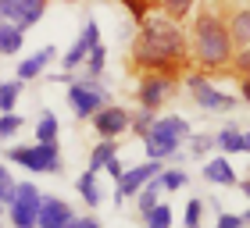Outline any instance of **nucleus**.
Returning a JSON list of instances; mask_svg holds the SVG:
<instances>
[{
    "label": "nucleus",
    "instance_id": "obj_35",
    "mask_svg": "<svg viewBox=\"0 0 250 228\" xmlns=\"http://www.w3.org/2000/svg\"><path fill=\"white\" fill-rule=\"evenodd\" d=\"M214 228H247L243 225V218H240V214H218V221H214Z\"/></svg>",
    "mask_w": 250,
    "mask_h": 228
},
{
    "label": "nucleus",
    "instance_id": "obj_39",
    "mask_svg": "<svg viewBox=\"0 0 250 228\" xmlns=\"http://www.w3.org/2000/svg\"><path fill=\"white\" fill-rule=\"evenodd\" d=\"M236 189H240V192H243V196L250 200V178H240V182H236Z\"/></svg>",
    "mask_w": 250,
    "mask_h": 228
},
{
    "label": "nucleus",
    "instance_id": "obj_41",
    "mask_svg": "<svg viewBox=\"0 0 250 228\" xmlns=\"http://www.w3.org/2000/svg\"><path fill=\"white\" fill-rule=\"evenodd\" d=\"M240 218H243V225H250V207H247V210L240 214Z\"/></svg>",
    "mask_w": 250,
    "mask_h": 228
},
{
    "label": "nucleus",
    "instance_id": "obj_33",
    "mask_svg": "<svg viewBox=\"0 0 250 228\" xmlns=\"http://www.w3.org/2000/svg\"><path fill=\"white\" fill-rule=\"evenodd\" d=\"M183 225H186V228H204V200H189V203H186Z\"/></svg>",
    "mask_w": 250,
    "mask_h": 228
},
{
    "label": "nucleus",
    "instance_id": "obj_23",
    "mask_svg": "<svg viewBox=\"0 0 250 228\" xmlns=\"http://www.w3.org/2000/svg\"><path fill=\"white\" fill-rule=\"evenodd\" d=\"M104 64H107V47H104V43H97V47L89 50L86 64H83V78H89V82H100V75H104Z\"/></svg>",
    "mask_w": 250,
    "mask_h": 228
},
{
    "label": "nucleus",
    "instance_id": "obj_36",
    "mask_svg": "<svg viewBox=\"0 0 250 228\" xmlns=\"http://www.w3.org/2000/svg\"><path fill=\"white\" fill-rule=\"evenodd\" d=\"M68 228H104V225H100L93 214H83V218H72V225H68Z\"/></svg>",
    "mask_w": 250,
    "mask_h": 228
},
{
    "label": "nucleus",
    "instance_id": "obj_29",
    "mask_svg": "<svg viewBox=\"0 0 250 228\" xmlns=\"http://www.w3.org/2000/svg\"><path fill=\"white\" fill-rule=\"evenodd\" d=\"M186 182H189V175H186L183 168H165V171H161V189H165V192H179Z\"/></svg>",
    "mask_w": 250,
    "mask_h": 228
},
{
    "label": "nucleus",
    "instance_id": "obj_27",
    "mask_svg": "<svg viewBox=\"0 0 250 228\" xmlns=\"http://www.w3.org/2000/svg\"><path fill=\"white\" fill-rule=\"evenodd\" d=\"M172 221H175V214L168 203H157L154 210L143 214V228H172Z\"/></svg>",
    "mask_w": 250,
    "mask_h": 228
},
{
    "label": "nucleus",
    "instance_id": "obj_31",
    "mask_svg": "<svg viewBox=\"0 0 250 228\" xmlns=\"http://www.w3.org/2000/svg\"><path fill=\"white\" fill-rule=\"evenodd\" d=\"M211 150H214V135H208V132L189 135V157H208Z\"/></svg>",
    "mask_w": 250,
    "mask_h": 228
},
{
    "label": "nucleus",
    "instance_id": "obj_18",
    "mask_svg": "<svg viewBox=\"0 0 250 228\" xmlns=\"http://www.w3.org/2000/svg\"><path fill=\"white\" fill-rule=\"evenodd\" d=\"M25 47V32L11 21H0V57H18Z\"/></svg>",
    "mask_w": 250,
    "mask_h": 228
},
{
    "label": "nucleus",
    "instance_id": "obj_9",
    "mask_svg": "<svg viewBox=\"0 0 250 228\" xmlns=\"http://www.w3.org/2000/svg\"><path fill=\"white\" fill-rule=\"evenodd\" d=\"M165 171V161H143V164H132L122 171V178L115 182V203H125V200H136V192H140L150 178H157Z\"/></svg>",
    "mask_w": 250,
    "mask_h": 228
},
{
    "label": "nucleus",
    "instance_id": "obj_21",
    "mask_svg": "<svg viewBox=\"0 0 250 228\" xmlns=\"http://www.w3.org/2000/svg\"><path fill=\"white\" fill-rule=\"evenodd\" d=\"M111 157H118V139H100L93 150H89V171H97V175H100V171L107 168Z\"/></svg>",
    "mask_w": 250,
    "mask_h": 228
},
{
    "label": "nucleus",
    "instance_id": "obj_43",
    "mask_svg": "<svg viewBox=\"0 0 250 228\" xmlns=\"http://www.w3.org/2000/svg\"><path fill=\"white\" fill-rule=\"evenodd\" d=\"M0 218H4V203H0Z\"/></svg>",
    "mask_w": 250,
    "mask_h": 228
},
{
    "label": "nucleus",
    "instance_id": "obj_26",
    "mask_svg": "<svg viewBox=\"0 0 250 228\" xmlns=\"http://www.w3.org/2000/svg\"><path fill=\"white\" fill-rule=\"evenodd\" d=\"M25 129V118H21L18 111H7V114H0V143H11V139H18V132Z\"/></svg>",
    "mask_w": 250,
    "mask_h": 228
},
{
    "label": "nucleus",
    "instance_id": "obj_37",
    "mask_svg": "<svg viewBox=\"0 0 250 228\" xmlns=\"http://www.w3.org/2000/svg\"><path fill=\"white\" fill-rule=\"evenodd\" d=\"M104 171H107V175H111V178H115V182H118V178H122V171H125V164L118 161V157H111V161H107V168H104Z\"/></svg>",
    "mask_w": 250,
    "mask_h": 228
},
{
    "label": "nucleus",
    "instance_id": "obj_14",
    "mask_svg": "<svg viewBox=\"0 0 250 228\" xmlns=\"http://www.w3.org/2000/svg\"><path fill=\"white\" fill-rule=\"evenodd\" d=\"M58 57H61L58 47H40L36 54H29V57H21V61H18L15 78H18V82H32V78H40L54 61H58Z\"/></svg>",
    "mask_w": 250,
    "mask_h": 228
},
{
    "label": "nucleus",
    "instance_id": "obj_28",
    "mask_svg": "<svg viewBox=\"0 0 250 228\" xmlns=\"http://www.w3.org/2000/svg\"><path fill=\"white\" fill-rule=\"evenodd\" d=\"M229 75H236L243 86H250V47H240L232 54V68H229Z\"/></svg>",
    "mask_w": 250,
    "mask_h": 228
},
{
    "label": "nucleus",
    "instance_id": "obj_44",
    "mask_svg": "<svg viewBox=\"0 0 250 228\" xmlns=\"http://www.w3.org/2000/svg\"><path fill=\"white\" fill-rule=\"evenodd\" d=\"M0 228H4V225H0Z\"/></svg>",
    "mask_w": 250,
    "mask_h": 228
},
{
    "label": "nucleus",
    "instance_id": "obj_11",
    "mask_svg": "<svg viewBox=\"0 0 250 228\" xmlns=\"http://www.w3.org/2000/svg\"><path fill=\"white\" fill-rule=\"evenodd\" d=\"M47 11V0H0V21H11L21 32L32 29Z\"/></svg>",
    "mask_w": 250,
    "mask_h": 228
},
{
    "label": "nucleus",
    "instance_id": "obj_17",
    "mask_svg": "<svg viewBox=\"0 0 250 228\" xmlns=\"http://www.w3.org/2000/svg\"><path fill=\"white\" fill-rule=\"evenodd\" d=\"M214 150H218L222 157L243 153V129L240 125H222V129L214 132Z\"/></svg>",
    "mask_w": 250,
    "mask_h": 228
},
{
    "label": "nucleus",
    "instance_id": "obj_1",
    "mask_svg": "<svg viewBox=\"0 0 250 228\" xmlns=\"http://www.w3.org/2000/svg\"><path fill=\"white\" fill-rule=\"evenodd\" d=\"M189 64V39L186 29L179 21L165 18L161 11L146 15L140 21V32L132 39L129 68H136L140 75H172L179 78Z\"/></svg>",
    "mask_w": 250,
    "mask_h": 228
},
{
    "label": "nucleus",
    "instance_id": "obj_25",
    "mask_svg": "<svg viewBox=\"0 0 250 228\" xmlns=\"http://www.w3.org/2000/svg\"><path fill=\"white\" fill-rule=\"evenodd\" d=\"M21 89H25V82H18V78H7V82H0V114H7V111L18 107Z\"/></svg>",
    "mask_w": 250,
    "mask_h": 228
},
{
    "label": "nucleus",
    "instance_id": "obj_12",
    "mask_svg": "<svg viewBox=\"0 0 250 228\" xmlns=\"http://www.w3.org/2000/svg\"><path fill=\"white\" fill-rule=\"evenodd\" d=\"M129 118H132V111H125L118 104H107L89 118V125H93V132L100 139H118V135L129 132Z\"/></svg>",
    "mask_w": 250,
    "mask_h": 228
},
{
    "label": "nucleus",
    "instance_id": "obj_34",
    "mask_svg": "<svg viewBox=\"0 0 250 228\" xmlns=\"http://www.w3.org/2000/svg\"><path fill=\"white\" fill-rule=\"evenodd\" d=\"M15 186H18L15 175L7 171V164H0V203H4V207H7V200L15 196Z\"/></svg>",
    "mask_w": 250,
    "mask_h": 228
},
{
    "label": "nucleus",
    "instance_id": "obj_6",
    "mask_svg": "<svg viewBox=\"0 0 250 228\" xmlns=\"http://www.w3.org/2000/svg\"><path fill=\"white\" fill-rule=\"evenodd\" d=\"M183 82L189 89V96H193V104H197L200 111H208V114H225V111H232L240 100H236L232 93H225V89H218V82H211V75H204V72H189L183 75Z\"/></svg>",
    "mask_w": 250,
    "mask_h": 228
},
{
    "label": "nucleus",
    "instance_id": "obj_24",
    "mask_svg": "<svg viewBox=\"0 0 250 228\" xmlns=\"http://www.w3.org/2000/svg\"><path fill=\"white\" fill-rule=\"evenodd\" d=\"M32 129H36V143H58V132H61L58 114H54V111H43Z\"/></svg>",
    "mask_w": 250,
    "mask_h": 228
},
{
    "label": "nucleus",
    "instance_id": "obj_10",
    "mask_svg": "<svg viewBox=\"0 0 250 228\" xmlns=\"http://www.w3.org/2000/svg\"><path fill=\"white\" fill-rule=\"evenodd\" d=\"M100 43V25H97V18H86V25H83V32H79V39L68 47L61 57H58V64H61V72H68V75H75L79 68L86 64V57H89V50H93Z\"/></svg>",
    "mask_w": 250,
    "mask_h": 228
},
{
    "label": "nucleus",
    "instance_id": "obj_5",
    "mask_svg": "<svg viewBox=\"0 0 250 228\" xmlns=\"http://www.w3.org/2000/svg\"><path fill=\"white\" fill-rule=\"evenodd\" d=\"M64 100L68 107H72V114L79 121H89L100 107L111 104V89L104 82H89V78H72V86L64 89Z\"/></svg>",
    "mask_w": 250,
    "mask_h": 228
},
{
    "label": "nucleus",
    "instance_id": "obj_16",
    "mask_svg": "<svg viewBox=\"0 0 250 228\" xmlns=\"http://www.w3.org/2000/svg\"><path fill=\"white\" fill-rule=\"evenodd\" d=\"M204 182H211V186H236V171H232V164H229V157H208L204 161Z\"/></svg>",
    "mask_w": 250,
    "mask_h": 228
},
{
    "label": "nucleus",
    "instance_id": "obj_13",
    "mask_svg": "<svg viewBox=\"0 0 250 228\" xmlns=\"http://www.w3.org/2000/svg\"><path fill=\"white\" fill-rule=\"evenodd\" d=\"M72 218H75L72 203H64L61 196H43L40 214H36V228H68Z\"/></svg>",
    "mask_w": 250,
    "mask_h": 228
},
{
    "label": "nucleus",
    "instance_id": "obj_30",
    "mask_svg": "<svg viewBox=\"0 0 250 228\" xmlns=\"http://www.w3.org/2000/svg\"><path fill=\"white\" fill-rule=\"evenodd\" d=\"M122 7L132 15V21H143L146 15L157 11V0H122Z\"/></svg>",
    "mask_w": 250,
    "mask_h": 228
},
{
    "label": "nucleus",
    "instance_id": "obj_22",
    "mask_svg": "<svg viewBox=\"0 0 250 228\" xmlns=\"http://www.w3.org/2000/svg\"><path fill=\"white\" fill-rule=\"evenodd\" d=\"M157 11H161L165 18H172V21L183 25L193 11H197V0H157Z\"/></svg>",
    "mask_w": 250,
    "mask_h": 228
},
{
    "label": "nucleus",
    "instance_id": "obj_32",
    "mask_svg": "<svg viewBox=\"0 0 250 228\" xmlns=\"http://www.w3.org/2000/svg\"><path fill=\"white\" fill-rule=\"evenodd\" d=\"M154 118H157V114H150V111H132V118H129V132H132V135H140V139H143V135L150 132Z\"/></svg>",
    "mask_w": 250,
    "mask_h": 228
},
{
    "label": "nucleus",
    "instance_id": "obj_40",
    "mask_svg": "<svg viewBox=\"0 0 250 228\" xmlns=\"http://www.w3.org/2000/svg\"><path fill=\"white\" fill-rule=\"evenodd\" d=\"M243 153H250V132H243Z\"/></svg>",
    "mask_w": 250,
    "mask_h": 228
},
{
    "label": "nucleus",
    "instance_id": "obj_2",
    "mask_svg": "<svg viewBox=\"0 0 250 228\" xmlns=\"http://www.w3.org/2000/svg\"><path fill=\"white\" fill-rule=\"evenodd\" d=\"M232 39L225 29V18L214 7L193 11V25H189V61L197 64V72L204 75H225L232 68Z\"/></svg>",
    "mask_w": 250,
    "mask_h": 228
},
{
    "label": "nucleus",
    "instance_id": "obj_19",
    "mask_svg": "<svg viewBox=\"0 0 250 228\" xmlns=\"http://www.w3.org/2000/svg\"><path fill=\"white\" fill-rule=\"evenodd\" d=\"M75 189H79V196H83L89 207H100L104 203V192H100V182H97V171H83V175L75 178Z\"/></svg>",
    "mask_w": 250,
    "mask_h": 228
},
{
    "label": "nucleus",
    "instance_id": "obj_38",
    "mask_svg": "<svg viewBox=\"0 0 250 228\" xmlns=\"http://www.w3.org/2000/svg\"><path fill=\"white\" fill-rule=\"evenodd\" d=\"M72 78H75V75H68V72H54V75H50V82H58V86H72Z\"/></svg>",
    "mask_w": 250,
    "mask_h": 228
},
{
    "label": "nucleus",
    "instance_id": "obj_3",
    "mask_svg": "<svg viewBox=\"0 0 250 228\" xmlns=\"http://www.w3.org/2000/svg\"><path fill=\"white\" fill-rule=\"evenodd\" d=\"M193 135L189 121L179 118V114H157L150 132L143 135V150H146V161H175L179 146Z\"/></svg>",
    "mask_w": 250,
    "mask_h": 228
},
{
    "label": "nucleus",
    "instance_id": "obj_42",
    "mask_svg": "<svg viewBox=\"0 0 250 228\" xmlns=\"http://www.w3.org/2000/svg\"><path fill=\"white\" fill-rule=\"evenodd\" d=\"M58 4H79V0H58Z\"/></svg>",
    "mask_w": 250,
    "mask_h": 228
},
{
    "label": "nucleus",
    "instance_id": "obj_20",
    "mask_svg": "<svg viewBox=\"0 0 250 228\" xmlns=\"http://www.w3.org/2000/svg\"><path fill=\"white\" fill-rule=\"evenodd\" d=\"M161 192H165V189H161V175L150 178L140 192H136V210H140V218H143L146 210H154L157 203H161Z\"/></svg>",
    "mask_w": 250,
    "mask_h": 228
},
{
    "label": "nucleus",
    "instance_id": "obj_7",
    "mask_svg": "<svg viewBox=\"0 0 250 228\" xmlns=\"http://www.w3.org/2000/svg\"><path fill=\"white\" fill-rule=\"evenodd\" d=\"M40 200H43V192L36 182H18L15 186V196L7 200V225L11 228H36V214H40Z\"/></svg>",
    "mask_w": 250,
    "mask_h": 228
},
{
    "label": "nucleus",
    "instance_id": "obj_8",
    "mask_svg": "<svg viewBox=\"0 0 250 228\" xmlns=\"http://www.w3.org/2000/svg\"><path fill=\"white\" fill-rule=\"evenodd\" d=\"M179 78L172 75H140V89H136V100H140V111L161 114V107L175 96Z\"/></svg>",
    "mask_w": 250,
    "mask_h": 228
},
{
    "label": "nucleus",
    "instance_id": "obj_15",
    "mask_svg": "<svg viewBox=\"0 0 250 228\" xmlns=\"http://www.w3.org/2000/svg\"><path fill=\"white\" fill-rule=\"evenodd\" d=\"M222 18H225V29H229L232 47L236 50L250 47V4H232L229 15H222Z\"/></svg>",
    "mask_w": 250,
    "mask_h": 228
},
{
    "label": "nucleus",
    "instance_id": "obj_4",
    "mask_svg": "<svg viewBox=\"0 0 250 228\" xmlns=\"http://www.w3.org/2000/svg\"><path fill=\"white\" fill-rule=\"evenodd\" d=\"M4 157L11 164L32 171V175H58V171L64 168L58 143H32V146L15 143V146H4Z\"/></svg>",
    "mask_w": 250,
    "mask_h": 228
}]
</instances>
